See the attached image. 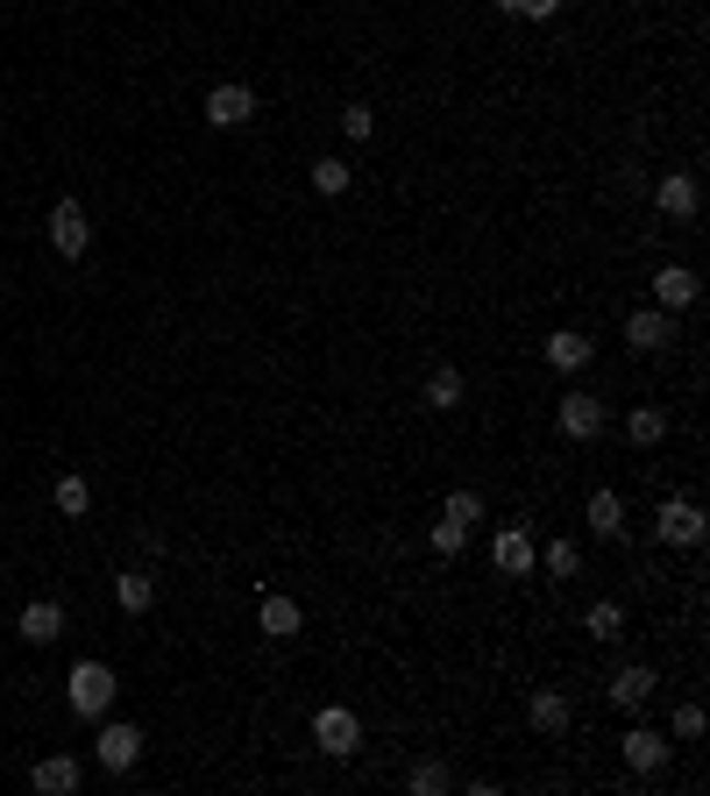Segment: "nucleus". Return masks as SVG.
<instances>
[{"mask_svg":"<svg viewBox=\"0 0 710 796\" xmlns=\"http://www.w3.org/2000/svg\"><path fill=\"white\" fill-rule=\"evenodd\" d=\"M427 405H433V413H455V405H462V370H433V378H427Z\"/></svg>","mask_w":710,"mask_h":796,"instance_id":"4be33fe9","label":"nucleus"},{"mask_svg":"<svg viewBox=\"0 0 710 796\" xmlns=\"http://www.w3.org/2000/svg\"><path fill=\"white\" fill-rule=\"evenodd\" d=\"M626 441L632 448H661L668 441V413H661V405H640V413L626 419Z\"/></svg>","mask_w":710,"mask_h":796,"instance_id":"6ab92c4d","label":"nucleus"},{"mask_svg":"<svg viewBox=\"0 0 710 796\" xmlns=\"http://www.w3.org/2000/svg\"><path fill=\"white\" fill-rule=\"evenodd\" d=\"M491 562H497V576H533V534L526 527H505L491 540Z\"/></svg>","mask_w":710,"mask_h":796,"instance_id":"1a4fd4ad","label":"nucleus"},{"mask_svg":"<svg viewBox=\"0 0 710 796\" xmlns=\"http://www.w3.org/2000/svg\"><path fill=\"white\" fill-rule=\"evenodd\" d=\"M626 634V612L611 605V597H604V605H590V640H618Z\"/></svg>","mask_w":710,"mask_h":796,"instance_id":"c85d7f7f","label":"nucleus"},{"mask_svg":"<svg viewBox=\"0 0 710 796\" xmlns=\"http://www.w3.org/2000/svg\"><path fill=\"white\" fill-rule=\"evenodd\" d=\"M405 783H413V796H448L455 775H448V761H413V775H405Z\"/></svg>","mask_w":710,"mask_h":796,"instance_id":"393cba45","label":"nucleus"},{"mask_svg":"<svg viewBox=\"0 0 710 796\" xmlns=\"http://www.w3.org/2000/svg\"><path fill=\"white\" fill-rule=\"evenodd\" d=\"M533 562H540V569H554V576H576L583 554H576V540H554V548H548V554H533Z\"/></svg>","mask_w":710,"mask_h":796,"instance_id":"c756f323","label":"nucleus"},{"mask_svg":"<svg viewBox=\"0 0 710 796\" xmlns=\"http://www.w3.org/2000/svg\"><path fill=\"white\" fill-rule=\"evenodd\" d=\"M654 299H661V313L697 306V270H689V264H661L654 270Z\"/></svg>","mask_w":710,"mask_h":796,"instance_id":"6e6552de","label":"nucleus"},{"mask_svg":"<svg viewBox=\"0 0 710 796\" xmlns=\"http://www.w3.org/2000/svg\"><path fill=\"white\" fill-rule=\"evenodd\" d=\"M675 740H703V704H683V711H675Z\"/></svg>","mask_w":710,"mask_h":796,"instance_id":"2f4dec72","label":"nucleus"},{"mask_svg":"<svg viewBox=\"0 0 710 796\" xmlns=\"http://www.w3.org/2000/svg\"><path fill=\"white\" fill-rule=\"evenodd\" d=\"M562 434L568 441H597L604 434V399L597 392H568L562 399Z\"/></svg>","mask_w":710,"mask_h":796,"instance_id":"423d86ee","label":"nucleus"},{"mask_svg":"<svg viewBox=\"0 0 710 796\" xmlns=\"http://www.w3.org/2000/svg\"><path fill=\"white\" fill-rule=\"evenodd\" d=\"M533 726L540 732H562L568 726V697H562V690H540V697H533Z\"/></svg>","mask_w":710,"mask_h":796,"instance_id":"a878e982","label":"nucleus"},{"mask_svg":"<svg viewBox=\"0 0 710 796\" xmlns=\"http://www.w3.org/2000/svg\"><path fill=\"white\" fill-rule=\"evenodd\" d=\"M654 683H661V675H654V669H646V662H632V669H618V675H611V704H618V711H640V704H646V697H654Z\"/></svg>","mask_w":710,"mask_h":796,"instance_id":"4468645a","label":"nucleus"},{"mask_svg":"<svg viewBox=\"0 0 710 796\" xmlns=\"http://www.w3.org/2000/svg\"><path fill=\"white\" fill-rule=\"evenodd\" d=\"M306 178H313V192H320V200H335V192H349V178H356V171H349L341 157H320Z\"/></svg>","mask_w":710,"mask_h":796,"instance_id":"b1692460","label":"nucleus"},{"mask_svg":"<svg viewBox=\"0 0 710 796\" xmlns=\"http://www.w3.org/2000/svg\"><path fill=\"white\" fill-rule=\"evenodd\" d=\"M114 605H121V612H149V605H157V583H149V569H121V576H114Z\"/></svg>","mask_w":710,"mask_h":796,"instance_id":"f3484780","label":"nucleus"},{"mask_svg":"<svg viewBox=\"0 0 710 796\" xmlns=\"http://www.w3.org/2000/svg\"><path fill=\"white\" fill-rule=\"evenodd\" d=\"M654 534H661V548H703V505L697 498H668L661 519H654Z\"/></svg>","mask_w":710,"mask_h":796,"instance_id":"7ed1b4c3","label":"nucleus"},{"mask_svg":"<svg viewBox=\"0 0 710 796\" xmlns=\"http://www.w3.org/2000/svg\"><path fill=\"white\" fill-rule=\"evenodd\" d=\"M79 761H71V754H50V761H36V775H29V783H36V789H50V796H71V789H79Z\"/></svg>","mask_w":710,"mask_h":796,"instance_id":"dca6fc26","label":"nucleus"},{"mask_svg":"<svg viewBox=\"0 0 710 796\" xmlns=\"http://www.w3.org/2000/svg\"><path fill=\"white\" fill-rule=\"evenodd\" d=\"M654 206H661V214H675V221H689V214L703 206V186H697L689 171H668V178L654 186Z\"/></svg>","mask_w":710,"mask_h":796,"instance_id":"9d476101","label":"nucleus"},{"mask_svg":"<svg viewBox=\"0 0 710 796\" xmlns=\"http://www.w3.org/2000/svg\"><path fill=\"white\" fill-rule=\"evenodd\" d=\"M626 341H632V349H640V356H654V349H668V313H661V306H646V313H632V321H626Z\"/></svg>","mask_w":710,"mask_h":796,"instance_id":"2eb2a0df","label":"nucleus"},{"mask_svg":"<svg viewBox=\"0 0 710 796\" xmlns=\"http://www.w3.org/2000/svg\"><path fill=\"white\" fill-rule=\"evenodd\" d=\"M263 634H270V640H292V634H298V605H292L284 591H263Z\"/></svg>","mask_w":710,"mask_h":796,"instance_id":"aec40b11","label":"nucleus"},{"mask_svg":"<svg viewBox=\"0 0 710 796\" xmlns=\"http://www.w3.org/2000/svg\"><path fill=\"white\" fill-rule=\"evenodd\" d=\"M590 534H604V540L626 534V498L618 491H590Z\"/></svg>","mask_w":710,"mask_h":796,"instance_id":"a211bd4d","label":"nucleus"},{"mask_svg":"<svg viewBox=\"0 0 710 796\" xmlns=\"http://www.w3.org/2000/svg\"><path fill=\"white\" fill-rule=\"evenodd\" d=\"M249 114H256L249 86H214V93H206V122H214V128H241Z\"/></svg>","mask_w":710,"mask_h":796,"instance_id":"9b49d317","label":"nucleus"},{"mask_svg":"<svg viewBox=\"0 0 710 796\" xmlns=\"http://www.w3.org/2000/svg\"><path fill=\"white\" fill-rule=\"evenodd\" d=\"M50 243H57V257H86V249H93V228H86V206L79 200H57L50 206Z\"/></svg>","mask_w":710,"mask_h":796,"instance_id":"20e7f679","label":"nucleus"},{"mask_svg":"<svg viewBox=\"0 0 710 796\" xmlns=\"http://www.w3.org/2000/svg\"><path fill=\"white\" fill-rule=\"evenodd\" d=\"M22 640H36V648H50L57 634H65V605L57 597H36V605H22V626H14Z\"/></svg>","mask_w":710,"mask_h":796,"instance_id":"f8f14e48","label":"nucleus"},{"mask_svg":"<svg viewBox=\"0 0 710 796\" xmlns=\"http://www.w3.org/2000/svg\"><path fill=\"white\" fill-rule=\"evenodd\" d=\"M341 128H349L356 143H370V135H376V114L362 108V100H349V108H341Z\"/></svg>","mask_w":710,"mask_h":796,"instance_id":"7c9ffc66","label":"nucleus"},{"mask_svg":"<svg viewBox=\"0 0 710 796\" xmlns=\"http://www.w3.org/2000/svg\"><path fill=\"white\" fill-rule=\"evenodd\" d=\"M135 761H143V732H135V726H100V769L128 775Z\"/></svg>","mask_w":710,"mask_h":796,"instance_id":"0eeeda50","label":"nucleus"},{"mask_svg":"<svg viewBox=\"0 0 710 796\" xmlns=\"http://www.w3.org/2000/svg\"><path fill=\"white\" fill-rule=\"evenodd\" d=\"M50 505H57V513H65V519H86V505H93V491H86V477H57Z\"/></svg>","mask_w":710,"mask_h":796,"instance_id":"5701e85b","label":"nucleus"},{"mask_svg":"<svg viewBox=\"0 0 710 796\" xmlns=\"http://www.w3.org/2000/svg\"><path fill=\"white\" fill-rule=\"evenodd\" d=\"M313 740H320V754H327V761H349L356 747H362L356 711H349V704H320V711H313Z\"/></svg>","mask_w":710,"mask_h":796,"instance_id":"f03ea898","label":"nucleus"},{"mask_svg":"<svg viewBox=\"0 0 710 796\" xmlns=\"http://www.w3.org/2000/svg\"><path fill=\"white\" fill-rule=\"evenodd\" d=\"M626 769H632V775H661V769H668V732L632 726V732H626Z\"/></svg>","mask_w":710,"mask_h":796,"instance_id":"39448f33","label":"nucleus"},{"mask_svg":"<svg viewBox=\"0 0 710 796\" xmlns=\"http://www.w3.org/2000/svg\"><path fill=\"white\" fill-rule=\"evenodd\" d=\"M441 513H448V519H462V527H476V519H483V491H448Z\"/></svg>","mask_w":710,"mask_h":796,"instance_id":"bb28decb","label":"nucleus"},{"mask_svg":"<svg viewBox=\"0 0 710 796\" xmlns=\"http://www.w3.org/2000/svg\"><path fill=\"white\" fill-rule=\"evenodd\" d=\"M590 356H597V341H590V335H576V327H562V335L548 341V370H562V378L590 370Z\"/></svg>","mask_w":710,"mask_h":796,"instance_id":"ddd939ff","label":"nucleus"},{"mask_svg":"<svg viewBox=\"0 0 710 796\" xmlns=\"http://www.w3.org/2000/svg\"><path fill=\"white\" fill-rule=\"evenodd\" d=\"M427 548L441 554V562H455V554L470 548V527H462V519H448V513H441V519H433V527H427Z\"/></svg>","mask_w":710,"mask_h":796,"instance_id":"412c9836","label":"nucleus"},{"mask_svg":"<svg viewBox=\"0 0 710 796\" xmlns=\"http://www.w3.org/2000/svg\"><path fill=\"white\" fill-rule=\"evenodd\" d=\"M65 704L100 726V711L114 704V669L108 662H79V669H71V683H65Z\"/></svg>","mask_w":710,"mask_h":796,"instance_id":"f257e3e1","label":"nucleus"},{"mask_svg":"<svg viewBox=\"0 0 710 796\" xmlns=\"http://www.w3.org/2000/svg\"><path fill=\"white\" fill-rule=\"evenodd\" d=\"M497 8H505L511 22H554V14H562V0H497Z\"/></svg>","mask_w":710,"mask_h":796,"instance_id":"cd10ccee","label":"nucleus"}]
</instances>
